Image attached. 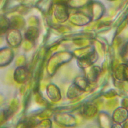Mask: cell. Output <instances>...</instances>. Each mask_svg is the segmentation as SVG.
Wrapping results in <instances>:
<instances>
[{
    "label": "cell",
    "instance_id": "6da1fadb",
    "mask_svg": "<svg viewBox=\"0 0 128 128\" xmlns=\"http://www.w3.org/2000/svg\"><path fill=\"white\" fill-rule=\"evenodd\" d=\"M12 58V51L8 49H3L0 50V66L8 64Z\"/></svg>",
    "mask_w": 128,
    "mask_h": 128
},
{
    "label": "cell",
    "instance_id": "7a4b0ae2",
    "mask_svg": "<svg viewBox=\"0 0 128 128\" xmlns=\"http://www.w3.org/2000/svg\"><path fill=\"white\" fill-rule=\"evenodd\" d=\"M8 42L11 46H16L18 45L20 42V36H19V32L17 31H11L8 34L7 36H6Z\"/></svg>",
    "mask_w": 128,
    "mask_h": 128
},
{
    "label": "cell",
    "instance_id": "3957f363",
    "mask_svg": "<svg viewBox=\"0 0 128 128\" xmlns=\"http://www.w3.org/2000/svg\"><path fill=\"white\" fill-rule=\"evenodd\" d=\"M10 26L8 20L4 18H0V35L6 32Z\"/></svg>",
    "mask_w": 128,
    "mask_h": 128
}]
</instances>
